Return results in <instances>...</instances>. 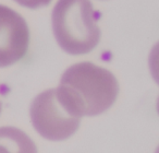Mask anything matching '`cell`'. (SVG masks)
<instances>
[{
    "instance_id": "7a4b0ae2",
    "label": "cell",
    "mask_w": 159,
    "mask_h": 153,
    "mask_svg": "<svg viewBox=\"0 0 159 153\" xmlns=\"http://www.w3.org/2000/svg\"><path fill=\"white\" fill-rule=\"evenodd\" d=\"M51 25L57 43L70 55L89 54L99 44L102 32L89 0H58Z\"/></svg>"
},
{
    "instance_id": "ba28073f",
    "label": "cell",
    "mask_w": 159,
    "mask_h": 153,
    "mask_svg": "<svg viewBox=\"0 0 159 153\" xmlns=\"http://www.w3.org/2000/svg\"><path fill=\"white\" fill-rule=\"evenodd\" d=\"M157 112L159 114V96H158V100H157Z\"/></svg>"
},
{
    "instance_id": "3957f363",
    "label": "cell",
    "mask_w": 159,
    "mask_h": 153,
    "mask_svg": "<svg viewBox=\"0 0 159 153\" xmlns=\"http://www.w3.org/2000/svg\"><path fill=\"white\" fill-rule=\"evenodd\" d=\"M81 118L66 105L57 89L42 92L31 105V120L35 130L52 141L70 138L79 128Z\"/></svg>"
},
{
    "instance_id": "5b68a950",
    "label": "cell",
    "mask_w": 159,
    "mask_h": 153,
    "mask_svg": "<svg viewBox=\"0 0 159 153\" xmlns=\"http://www.w3.org/2000/svg\"><path fill=\"white\" fill-rule=\"evenodd\" d=\"M0 153H37V148L24 131L0 127Z\"/></svg>"
},
{
    "instance_id": "30bf717a",
    "label": "cell",
    "mask_w": 159,
    "mask_h": 153,
    "mask_svg": "<svg viewBox=\"0 0 159 153\" xmlns=\"http://www.w3.org/2000/svg\"><path fill=\"white\" fill-rule=\"evenodd\" d=\"M0 113H1V103H0Z\"/></svg>"
},
{
    "instance_id": "52a82bcc",
    "label": "cell",
    "mask_w": 159,
    "mask_h": 153,
    "mask_svg": "<svg viewBox=\"0 0 159 153\" xmlns=\"http://www.w3.org/2000/svg\"><path fill=\"white\" fill-rule=\"evenodd\" d=\"M13 1L29 9H38L40 7L48 6L51 2V0H13Z\"/></svg>"
},
{
    "instance_id": "9c48e42d",
    "label": "cell",
    "mask_w": 159,
    "mask_h": 153,
    "mask_svg": "<svg viewBox=\"0 0 159 153\" xmlns=\"http://www.w3.org/2000/svg\"><path fill=\"white\" fill-rule=\"evenodd\" d=\"M155 153H159V146L157 148V150H156V152H155Z\"/></svg>"
},
{
    "instance_id": "8992f818",
    "label": "cell",
    "mask_w": 159,
    "mask_h": 153,
    "mask_svg": "<svg viewBox=\"0 0 159 153\" xmlns=\"http://www.w3.org/2000/svg\"><path fill=\"white\" fill-rule=\"evenodd\" d=\"M148 65L152 79L159 85V42L154 45L148 57Z\"/></svg>"
},
{
    "instance_id": "277c9868",
    "label": "cell",
    "mask_w": 159,
    "mask_h": 153,
    "mask_svg": "<svg viewBox=\"0 0 159 153\" xmlns=\"http://www.w3.org/2000/svg\"><path fill=\"white\" fill-rule=\"evenodd\" d=\"M30 45V29L21 14L0 5V68L25 57Z\"/></svg>"
},
{
    "instance_id": "6da1fadb",
    "label": "cell",
    "mask_w": 159,
    "mask_h": 153,
    "mask_svg": "<svg viewBox=\"0 0 159 153\" xmlns=\"http://www.w3.org/2000/svg\"><path fill=\"white\" fill-rule=\"evenodd\" d=\"M57 90L76 115L96 116L115 104L119 83L107 69L92 62H79L64 71Z\"/></svg>"
}]
</instances>
